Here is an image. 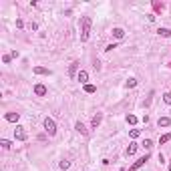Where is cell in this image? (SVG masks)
<instances>
[{
  "label": "cell",
  "mask_w": 171,
  "mask_h": 171,
  "mask_svg": "<svg viewBox=\"0 0 171 171\" xmlns=\"http://www.w3.org/2000/svg\"><path fill=\"white\" fill-rule=\"evenodd\" d=\"M89 34H91V16H83L80 18V42L89 40Z\"/></svg>",
  "instance_id": "1"
},
{
  "label": "cell",
  "mask_w": 171,
  "mask_h": 171,
  "mask_svg": "<svg viewBox=\"0 0 171 171\" xmlns=\"http://www.w3.org/2000/svg\"><path fill=\"white\" fill-rule=\"evenodd\" d=\"M45 131L48 135H57V123H55V119H50V117H46L45 119Z\"/></svg>",
  "instance_id": "2"
},
{
  "label": "cell",
  "mask_w": 171,
  "mask_h": 171,
  "mask_svg": "<svg viewBox=\"0 0 171 171\" xmlns=\"http://www.w3.org/2000/svg\"><path fill=\"white\" fill-rule=\"evenodd\" d=\"M147 161H149V153H145L143 157H139V159H137L135 163H133V165L129 167V171H137V169H139V167H143V165H145Z\"/></svg>",
  "instance_id": "3"
},
{
  "label": "cell",
  "mask_w": 171,
  "mask_h": 171,
  "mask_svg": "<svg viewBox=\"0 0 171 171\" xmlns=\"http://www.w3.org/2000/svg\"><path fill=\"white\" fill-rule=\"evenodd\" d=\"M14 139L16 141H26V131H24L22 127H16L14 129Z\"/></svg>",
  "instance_id": "4"
},
{
  "label": "cell",
  "mask_w": 171,
  "mask_h": 171,
  "mask_svg": "<svg viewBox=\"0 0 171 171\" xmlns=\"http://www.w3.org/2000/svg\"><path fill=\"white\" fill-rule=\"evenodd\" d=\"M34 95H36V97H45V95H46V87H45V85H40V83L34 85Z\"/></svg>",
  "instance_id": "5"
},
{
  "label": "cell",
  "mask_w": 171,
  "mask_h": 171,
  "mask_svg": "<svg viewBox=\"0 0 171 171\" xmlns=\"http://www.w3.org/2000/svg\"><path fill=\"white\" fill-rule=\"evenodd\" d=\"M20 119V113H6V121L8 123H18Z\"/></svg>",
  "instance_id": "6"
},
{
  "label": "cell",
  "mask_w": 171,
  "mask_h": 171,
  "mask_svg": "<svg viewBox=\"0 0 171 171\" xmlns=\"http://www.w3.org/2000/svg\"><path fill=\"white\" fill-rule=\"evenodd\" d=\"M77 80H80L83 85H87V80H89V73H87V70H80L79 75H77Z\"/></svg>",
  "instance_id": "7"
},
{
  "label": "cell",
  "mask_w": 171,
  "mask_h": 171,
  "mask_svg": "<svg viewBox=\"0 0 171 171\" xmlns=\"http://www.w3.org/2000/svg\"><path fill=\"white\" fill-rule=\"evenodd\" d=\"M101 121H103V115H101V113H97L95 117H93V121H91V127H95V129H97V127L101 125Z\"/></svg>",
  "instance_id": "8"
},
{
  "label": "cell",
  "mask_w": 171,
  "mask_h": 171,
  "mask_svg": "<svg viewBox=\"0 0 171 171\" xmlns=\"http://www.w3.org/2000/svg\"><path fill=\"white\" fill-rule=\"evenodd\" d=\"M135 151H137V143H129V147L125 149V155L131 157V155H135Z\"/></svg>",
  "instance_id": "9"
},
{
  "label": "cell",
  "mask_w": 171,
  "mask_h": 171,
  "mask_svg": "<svg viewBox=\"0 0 171 171\" xmlns=\"http://www.w3.org/2000/svg\"><path fill=\"white\" fill-rule=\"evenodd\" d=\"M157 125H159V127H169L171 125V119H169V117H159Z\"/></svg>",
  "instance_id": "10"
},
{
  "label": "cell",
  "mask_w": 171,
  "mask_h": 171,
  "mask_svg": "<svg viewBox=\"0 0 171 171\" xmlns=\"http://www.w3.org/2000/svg\"><path fill=\"white\" fill-rule=\"evenodd\" d=\"M34 75H50V70L45 67H34Z\"/></svg>",
  "instance_id": "11"
},
{
  "label": "cell",
  "mask_w": 171,
  "mask_h": 171,
  "mask_svg": "<svg viewBox=\"0 0 171 171\" xmlns=\"http://www.w3.org/2000/svg\"><path fill=\"white\" fill-rule=\"evenodd\" d=\"M113 36H115V38H123V36H125V30L117 26V28H113Z\"/></svg>",
  "instance_id": "12"
},
{
  "label": "cell",
  "mask_w": 171,
  "mask_h": 171,
  "mask_svg": "<svg viewBox=\"0 0 171 171\" xmlns=\"http://www.w3.org/2000/svg\"><path fill=\"white\" fill-rule=\"evenodd\" d=\"M75 129H77V131H79L80 135H87V133H89V131H87V127L83 125V123H80V121H79V123H77V125H75Z\"/></svg>",
  "instance_id": "13"
},
{
  "label": "cell",
  "mask_w": 171,
  "mask_h": 171,
  "mask_svg": "<svg viewBox=\"0 0 171 171\" xmlns=\"http://www.w3.org/2000/svg\"><path fill=\"white\" fill-rule=\"evenodd\" d=\"M157 34H159V36H165V38H167V36H171V30H169V28H159V30H157Z\"/></svg>",
  "instance_id": "14"
},
{
  "label": "cell",
  "mask_w": 171,
  "mask_h": 171,
  "mask_svg": "<svg viewBox=\"0 0 171 171\" xmlns=\"http://www.w3.org/2000/svg\"><path fill=\"white\" fill-rule=\"evenodd\" d=\"M95 91H97V87H95V85H89V83L85 85V93H89V95H93Z\"/></svg>",
  "instance_id": "15"
},
{
  "label": "cell",
  "mask_w": 171,
  "mask_h": 171,
  "mask_svg": "<svg viewBox=\"0 0 171 171\" xmlns=\"http://www.w3.org/2000/svg\"><path fill=\"white\" fill-rule=\"evenodd\" d=\"M167 141H171V133H165V135L159 139V145H163V143H167Z\"/></svg>",
  "instance_id": "16"
},
{
  "label": "cell",
  "mask_w": 171,
  "mask_h": 171,
  "mask_svg": "<svg viewBox=\"0 0 171 171\" xmlns=\"http://www.w3.org/2000/svg\"><path fill=\"white\" fill-rule=\"evenodd\" d=\"M77 68H79V63H73L70 68H68V73H70V77H75V73H77Z\"/></svg>",
  "instance_id": "17"
},
{
  "label": "cell",
  "mask_w": 171,
  "mask_h": 171,
  "mask_svg": "<svg viewBox=\"0 0 171 171\" xmlns=\"http://www.w3.org/2000/svg\"><path fill=\"white\" fill-rule=\"evenodd\" d=\"M0 145H2V149H10L12 147V143L8 141V139H2V141H0Z\"/></svg>",
  "instance_id": "18"
},
{
  "label": "cell",
  "mask_w": 171,
  "mask_h": 171,
  "mask_svg": "<svg viewBox=\"0 0 171 171\" xmlns=\"http://www.w3.org/2000/svg\"><path fill=\"white\" fill-rule=\"evenodd\" d=\"M58 167H60V169H68V167H70V161L63 159V161H60V163H58Z\"/></svg>",
  "instance_id": "19"
},
{
  "label": "cell",
  "mask_w": 171,
  "mask_h": 171,
  "mask_svg": "<svg viewBox=\"0 0 171 171\" xmlns=\"http://www.w3.org/2000/svg\"><path fill=\"white\" fill-rule=\"evenodd\" d=\"M127 123H129V125H135L137 117H135V115H127Z\"/></svg>",
  "instance_id": "20"
},
{
  "label": "cell",
  "mask_w": 171,
  "mask_h": 171,
  "mask_svg": "<svg viewBox=\"0 0 171 171\" xmlns=\"http://www.w3.org/2000/svg\"><path fill=\"white\" fill-rule=\"evenodd\" d=\"M133 87H137V79H129L127 80V89H133Z\"/></svg>",
  "instance_id": "21"
},
{
  "label": "cell",
  "mask_w": 171,
  "mask_h": 171,
  "mask_svg": "<svg viewBox=\"0 0 171 171\" xmlns=\"http://www.w3.org/2000/svg\"><path fill=\"white\" fill-rule=\"evenodd\" d=\"M143 147H145V149L149 151V149L153 147V141H151V139H145V141H143Z\"/></svg>",
  "instance_id": "22"
},
{
  "label": "cell",
  "mask_w": 171,
  "mask_h": 171,
  "mask_svg": "<svg viewBox=\"0 0 171 171\" xmlns=\"http://www.w3.org/2000/svg\"><path fill=\"white\" fill-rule=\"evenodd\" d=\"M129 135H131V139H137V137H139V129H131Z\"/></svg>",
  "instance_id": "23"
},
{
  "label": "cell",
  "mask_w": 171,
  "mask_h": 171,
  "mask_svg": "<svg viewBox=\"0 0 171 171\" xmlns=\"http://www.w3.org/2000/svg\"><path fill=\"white\" fill-rule=\"evenodd\" d=\"M163 101L167 103V105H171V93H165V95H163Z\"/></svg>",
  "instance_id": "24"
},
{
  "label": "cell",
  "mask_w": 171,
  "mask_h": 171,
  "mask_svg": "<svg viewBox=\"0 0 171 171\" xmlns=\"http://www.w3.org/2000/svg\"><path fill=\"white\" fill-rule=\"evenodd\" d=\"M10 60H12V57H10V55H4V57H2V63H4V65H8Z\"/></svg>",
  "instance_id": "25"
},
{
  "label": "cell",
  "mask_w": 171,
  "mask_h": 171,
  "mask_svg": "<svg viewBox=\"0 0 171 171\" xmlns=\"http://www.w3.org/2000/svg\"><path fill=\"white\" fill-rule=\"evenodd\" d=\"M113 48H117V45H115V42H113V45H107V46H105V50H107V52H111Z\"/></svg>",
  "instance_id": "26"
},
{
  "label": "cell",
  "mask_w": 171,
  "mask_h": 171,
  "mask_svg": "<svg viewBox=\"0 0 171 171\" xmlns=\"http://www.w3.org/2000/svg\"><path fill=\"white\" fill-rule=\"evenodd\" d=\"M22 26H24V22L20 20V18H18V20H16V28H22Z\"/></svg>",
  "instance_id": "27"
},
{
  "label": "cell",
  "mask_w": 171,
  "mask_h": 171,
  "mask_svg": "<svg viewBox=\"0 0 171 171\" xmlns=\"http://www.w3.org/2000/svg\"><path fill=\"white\" fill-rule=\"evenodd\" d=\"M169 171H171V161H169Z\"/></svg>",
  "instance_id": "28"
},
{
  "label": "cell",
  "mask_w": 171,
  "mask_h": 171,
  "mask_svg": "<svg viewBox=\"0 0 171 171\" xmlns=\"http://www.w3.org/2000/svg\"><path fill=\"white\" fill-rule=\"evenodd\" d=\"M169 113H171V111H169Z\"/></svg>",
  "instance_id": "29"
}]
</instances>
